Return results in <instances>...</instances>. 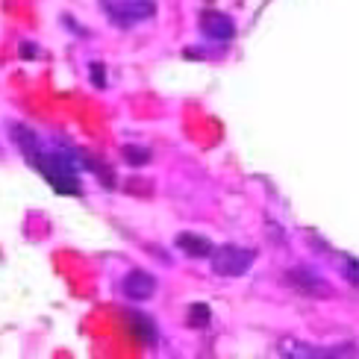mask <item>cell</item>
Listing matches in <instances>:
<instances>
[{
  "label": "cell",
  "mask_w": 359,
  "mask_h": 359,
  "mask_svg": "<svg viewBox=\"0 0 359 359\" xmlns=\"http://www.w3.org/2000/svg\"><path fill=\"white\" fill-rule=\"evenodd\" d=\"M156 15V3L153 0H124V3L109 6V18L118 27H133V24L151 21Z\"/></svg>",
  "instance_id": "cell-3"
},
{
  "label": "cell",
  "mask_w": 359,
  "mask_h": 359,
  "mask_svg": "<svg viewBox=\"0 0 359 359\" xmlns=\"http://www.w3.org/2000/svg\"><path fill=\"white\" fill-rule=\"evenodd\" d=\"M12 133H15L12 139H15V144L21 147V153L27 156V162H33V159L42 153V144H39V139H35V133L21 127V124H12Z\"/></svg>",
  "instance_id": "cell-8"
},
{
  "label": "cell",
  "mask_w": 359,
  "mask_h": 359,
  "mask_svg": "<svg viewBox=\"0 0 359 359\" xmlns=\"http://www.w3.org/2000/svg\"><path fill=\"white\" fill-rule=\"evenodd\" d=\"M33 165L42 171V177L53 185L59 194H80V177H77V159L65 153H47L42 151L33 159Z\"/></svg>",
  "instance_id": "cell-1"
},
{
  "label": "cell",
  "mask_w": 359,
  "mask_h": 359,
  "mask_svg": "<svg viewBox=\"0 0 359 359\" xmlns=\"http://www.w3.org/2000/svg\"><path fill=\"white\" fill-rule=\"evenodd\" d=\"M212 324V312H209V306L206 303H194L189 306V327H197V330H203Z\"/></svg>",
  "instance_id": "cell-12"
},
{
  "label": "cell",
  "mask_w": 359,
  "mask_h": 359,
  "mask_svg": "<svg viewBox=\"0 0 359 359\" xmlns=\"http://www.w3.org/2000/svg\"><path fill=\"white\" fill-rule=\"evenodd\" d=\"M121 156H124V162L135 165V168L151 162V151H147V147H142V144H124V147H121Z\"/></svg>",
  "instance_id": "cell-11"
},
{
  "label": "cell",
  "mask_w": 359,
  "mask_h": 359,
  "mask_svg": "<svg viewBox=\"0 0 359 359\" xmlns=\"http://www.w3.org/2000/svg\"><path fill=\"white\" fill-rule=\"evenodd\" d=\"M89 74H92V85H94V89H106V71H103L101 62H92Z\"/></svg>",
  "instance_id": "cell-13"
},
{
  "label": "cell",
  "mask_w": 359,
  "mask_h": 359,
  "mask_svg": "<svg viewBox=\"0 0 359 359\" xmlns=\"http://www.w3.org/2000/svg\"><path fill=\"white\" fill-rule=\"evenodd\" d=\"M201 33L212 42H230L236 35V27L233 21L224 15V12H203L201 15Z\"/></svg>",
  "instance_id": "cell-6"
},
{
  "label": "cell",
  "mask_w": 359,
  "mask_h": 359,
  "mask_svg": "<svg viewBox=\"0 0 359 359\" xmlns=\"http://www.w3.org/2000/svg\"><path fill=\"white\" fill-rule=\"evenodd\" d=\"M280 351L286 356H351L344 351H318L312 344H301V342H289V339L280 344Z\"/></svg>",
  "instance_id": "cell-9"
},
{
  "label": "cell",
  "mask_w": 359,
  "mask_h": 359,
  "mask_svg": "<svg viewBox=\"0 0 359 359\" xmlns=\"http://www.w3.org/2000/svg\"><path fill=\"white\" fill-rule=\"evenodd\" d=\"M344 274H348L351 283H356V286H359V259L344 256Z\"/></svg>",
  "instance_id": "cell-14"
},
{
  "label": "cell",
  "mask_w": 359,
  "mask_h": 359,
  "mask_svg": "<svg viewBox=\"0 0 359 359\" xmlns=\"http://www.w3.org/2000/svg\"><path fill=\"white\" fill-rule=\"evenodd\" d=\"M286 283H292V286L301 294H306V298H330L333 294V286H327L318 274H309V271H289Z\"/></svg>",
  "instance_id": "cell-5"
},
{
  "label": "cell",
  "mask_w": 359,
  "mask_h": 359,
  "mask_svg": "<svg viewBox=\"0 0 359 359\" xmlns=\"http://www.w3.org/2000/svg\"><path fill=\"white\" fill-rule=\"evenodd\" d=\"M130 321H133V333L139 336L144 344H153L156 342V330H153V321L151 318H144V315H127Z\"/></svg>",
  "instance_id": "cell-10"
},
{
  "label": "cell",
  "mask_w": 359,
  "mask_h": 359,
  "mask_svg": "<svg viewBox=\"0 0 359 359\" xmlns=\"http://www.w3.org/2000/svg\"><path fill=\"white\" fill-rule=\"evenodd\" d=\"M21 56L27 59V56H35V44H21Z\"/></svg>",
  "instance_id": "cell-15"
},
{
  "label": "cell",
  "mask_w": 359,
  "mask_h": 359,
  "mask_svg": "<svg viewBox=\"0 0 359 359\" xmlns=\"http://www.w3.org/2000/svg\"><path fill=\"white\" fill-rule=\"evenodd\" d=\"M177 247L185 256H194V259H206V256H212V251H215L212 242L203 239V236H194V233H180Z\"/></svg>",
  "instance_id": "cell-7"
},
{
  "label": "cell",
  "mask_w": 359,
  "mask_h": 359,
  "mask_svg": "<svg viewBox=\"0 0 359 359\" xmlns=\"http://www.w3.org/2000/svg\"><path fill=\"white\" fill-rule=\"evenodd\" d=\"M209 265H212V271L218 277H242L247 268L253 265V251H244V247H233V244H224L218 247V251H212V256H209Z\"/></svg>",
  "instance_id": "cell-2"
},
{
  "label": "cell",
  "mask_w": 359,
  "mask_h": 359,
  "mask_svg": "<svg viewBox=\"0 0 359 359\" xmlns=\"http://www.w3.org/2000/svg\"><path fill=\"white\" fill-rule=\"evenodd\" d=\"M121 289H124V298L127 301H147V298H153V292H156V277L151 271H130V274L124 277Z\"/></svg>",
  "instance_id": "cell-4"
}]
</instances>
